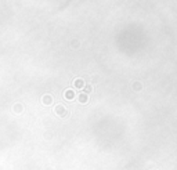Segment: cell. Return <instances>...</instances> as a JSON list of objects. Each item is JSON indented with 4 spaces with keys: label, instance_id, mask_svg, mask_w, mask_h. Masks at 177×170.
Here are the masks:
<instances>
[{
    "label": "cell",
    "instance_id": "obj_1",
    "mask_svg": "<svg viewBox=\"0 0 177 170\" xmlns=\"http://www.w3.org/2000/svg\"><path fill=\"white\" fill-rule=\"evenodd\" d=\"M75 86H76V87H82V86H83V80H82V79L75 80Z\"/></svg>",
    "mask_w": 177,
    "mask_h": 170
},
{
    "label": "cell",
    "instance_id": "obj_2",
    "mask_svg": "<svg viewBox=\"0 0 177 170\" xmlns=\"http://www.w3.org/2000/svg\"><path fill=\"white\" fill-rule=\"evenodd\" d=\"M65 97H66V98H69V100H72V98H73V93L71 91V90H68V91L65 93Z\"/></svg>",
    "mask_w": 177,
    "mask_h": 170
},
{
    "label": "cell",
    "instance_id": "obj_3",
    "mask_svg": "<svg viewBox=\"0 0 177 170\" xmlns=\"http://www.w3.org/2000/svg\"><path fill=\"white\" fill-rule=\"evenodd\" d=\"M80 101H82V102H86V101H87V95H86V94H82V95H80Z\"/></svg>",
    "mask_w": 177,
    "mask_h": 170
}]
</instances>
